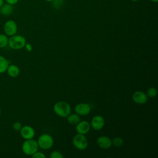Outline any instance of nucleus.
<instances>
[{"mask_svg": "<svg viewBox=\"0 0 158 158\" xmlns=\"http://www.w3.org/2000/svg\"><path fill=\"white\" fill-rule=\"evenodd\" d=\"M55 114L62 118H66L71 113V107L65 101H60L56 102L53 107Z\"/></svg>", "mask_w": 158, "mask_h": 158, "instance_id": "f257e3e1", "label": "nucleus"}, {"mask_svg": "<svg viewBox=\"0 0 158 158\" xmlns=\"http://www.w3.org/2000/svg\"><path fill=\"white\" fill-rule=\"evenodd\" d=\"M38 144L35 139H25L22 146L23 152L27 156H32L38 150Z\"/></svg>", "mask_w": 158, "mask_h": 158, "instance_id": "f03ea898", "label": "nucleus"}, {"mask_svg": "<svg viewBox=\"0 0 158 158\" xmlns=\"http://www.w3.org/2000/svg\"><path fill=\"white\" fill-rule=\"evenodd\" d=\"M27 43L25 37L21 35H14L9 39L8 45L12 49H20L25 47Z\"/></svg>", "mask_w": 158, "mask_h": 158, "instance_id": "7ed1b4c3", "label": "nucleus"}, {"mask_svg": "<svg viewBox=\"0 0 158 158\" xmlns=\"http://www.w3.org/2000/svg\"><path fill=\"white\" fill-rule=\"evenodd\" d=\"M36 141L39 148L44 150L49 149L54 144V139L52 136L48 133L41 135Z\"/></svg>", "mask_w": 158, "mask_h": 158, "instance_id": "20e7f679", "label": "nucleus"}, {"mask_svg": "<svg viewBox=\"0 0 158 158\" xmlns=\"http://www.w3.org/2000/svg\"><path fill=\"white\" fill-rule=\"evenodd\" d=\"M73 146L78 150L83 151L87 148L88 146V141L85 135L78 133L75 135L72 139Z\"/></svg>", "mask_w": 158, "mask_h": 158, "instance_id": "39448f33", "label": "nucleus"}, {"mask_svg": "<svg viewBox=\"0 0 158 158\" xmlns=\"http://www.w3.org/2000/svg\"><path fill=\"white\" fill-rule=\"evenodd\" d=\"M4 31L7 36H12L16 34L17 31V25L13 20H9L4 25Z\"/></svg>", "mask_w": 158, "mask_h": 158, "instance_id": "423d86ee", "label": "nucleus"}, {"mask_svg": "<svg viewBox=\"0 0 158 158\" xmlns=\"http://www.w3.org/2000/svg\"><path fill=\"white\" fill-rule=\"evenodd\" d=\"M105 125V120L103 117L101 115H95L94 116L91 121L90 125L92 128L95 130H101Z\"/></svg>", "mask_w": 158, "mask_h": 158, "instance_id": "0eeeda50", "label": "nucleus"}, {"mask_svg": "<svg viewBox=\"0 0 158 158\" xmlns=\"http://www.w3.org/2000/svg\"><path fill=\"white\" fill-rule=\"evenodd\" d=\"M75 112L79 115L85 116L88 115L91 112L90 106L85 102H81L77 104L75 107Z\"/></svg>", "mask_w": 158, "mask_h": 158, "instance_id": "6e6552de", "label": "nucleus"}, {"mask_svg": "<svg viewBox=\"0 0 158 158\" xmlns=\"http://www.w3.org/2000/svg\"><path fill=\"white\" fill-rule=\"evenodd\" d=\"M20 135L25 139H32L34 138L35 135V130L33 127L29 125L23 126L20 130Z\"/></svg>", "mask_w": 158, "mask_h": 158, "instance_id": "1a4fd4ad", "label": "nucleus"}, {"mask_svg": "<svg viewBox=\"0 0 158 158\" xmlns=\"http://www.w3.org/2000/svg\"><path fill=\"white\" fill-rule=\"evenodd\" d=\"M133 101L139 104H144L147 102L148 96L146 93L141 91H136L132 95Z\"/></svg>", "mask_w": 158, "mask_h": 158, "instance_id": "9d476101", "label": "nucleus"}, {"mask_svg": "<svg viewBox=\"0 0 158 158\" xmlns=\"http://www.w3.org/2000/svg\"><path fill=\"white\" fill-rule=\"evenodd\" d=\"M97 144L102 149H109L112 145V139L107 136H101L97 139Z\"/></svg>", "mask_w": 158, "mask_h": 158, "instance_id": "9b49d317", "label": "nucleus"}, {"mask_svg": "<svg viewBox=\"0 0 158 158\" xmlns=\"http://www.w3.org/2000/svg\"><path fill=\"white\" fill-rule=\"evenodd\" d=\"M91 128L90 123H89L86 120H83L80 121L77 125H76V131L78 133L85 135L88 133Z\"/></svg>", "mask_w": 158, "mask_h": 158, "instance_id": "f8f14e48", "label": "nucleus"}, {"mask_svg": "<svg viewBox=\"0 0 158 158\" xmlns=\"http://www.w3.org/2000/svg\"><path fill=\"white\" fill-rule=\"evenodd\" d=\"M14 9L12 5H10L8 3L3 4L0 7V14L4 16H7L10 15L13 12Z\"/></svg>", "mask_w": 158, "mask_h": 158, "instance_id": "ddd939ff", "label": "nucleus"}, {"mask_svg": "<svg viewBox=\"0 0 158 158\" xmlns=\"http://www.w3.org/2000/svg\"><path fill=\"white\" fill-rule=\"evenodd\" d=\"M7 72L10 77L15 78L19 76L20 73V69L18 66L14 64H11L9 65L7 69Z\"/></svg>", "mask_w": 158, "mask_h": 158, "instance_id": "4468645a", "label": "nucleus"}, {"mask_svg": "<svg viewBox=\"0 0 158 158\" xmlns=\"http://www.w3.org/2000/svg\"><path fill=\"white\" fill-rule=\"evenodd\" d=\"M67 122L73 125H76L81 120L80 117L77 114H70L67 117Z\"/></svg>", "mask_w": 158, "mask_h": 158, "instance_id": "2eb2a0df", "label": "nucleus"}, {"mask_svg": "<svg viewBox=\"0 0 158 158\" xmlns=\"http://www.w3.org/2000/svg\"><path fill=\"white\" fill-rule=\"evenodd\" d=\"M9 65V62L8 60L4 57L0 56V73L6 72Z\"/></svg>", "mask_w": 158, "mask_h": 158, "instance_id": "dca6fc26", "label": "nucleus"}, {"mask_svg": "<svg viewBox=\"0 0 158 158\" xmlns=\"http://www.w3.org/2000/svg\"><path fill=\"white\" fill-rule=\"evenodd\" d=\"M9 38L6 35L0 34V48H2L8 45Z\"/></svg>", "mask_w": 158, "mask_h": 158, "instance_id": "f3484780", "label": "nucleus"}, {"mask_svg": "<svg viewBox=\"0 0 158 158\" xmlns=\"http://www.w3.org/2000/svg\"><path fill=\"white\" fill-rule=\"evenodd\" d=\"M157 89L154 87H150L146 92V94L149 98H154L157 96Z\"/></svg>", "mask_w": 158, "mask_h": 158, "instance_id": "a211bd4d", "label": "nucleus"}, {"mask_svg": "<svg viewBox=\"0 0 158 158\" xmlns=\"http://www.w3.org/2000/svg\"><path fill=\"white\" fill-rule=\"evenodd\" d=\"M112 143L116 147H120L123 144V140L121 137H115L112 140Z\"/></svg>", "mask_w": 158, "mask_h": 158, "instance_id": "6ab92c4d", "label": "nucleus"}, {"mask_svg": "<svg viewBox=\"0 0 158 158\" xmlns=\"http://www.w3.org/2000/svg\"><path fill=\"white\" fill-rule=\"evenodd\" d=\"M51 158H63L64 156L62 154L58 151H54L50 154Z\"/></svg>", "mask_w": 158, "mask_h": 158, "instance_id": "aec40b11", "label": "nucleus"}, {"mask_svg": "<svg viewBox=\"0 0 158 158\" xmlns=\"http://www.w3.org/2000/svg\"><path fill=\"white\" fill-rule=\"evenodd\" d=\"M22 127V123L19 122H15L12 125V128L15 131H20Z\"/></svg>", "mask_w": 158, "mask_h": 158, "instance_id": "412c9836", "label": "nucleus"}, {"mask_svg": "<svg viewBox=\"0 0 158 158\" xmlns=\"http://www.w3.org/2000/svg\"><path fill=\"white\" fill-rule=\"evenodd\" d=\"M31 156L33 158H46V156L44 153L38 151L36 152Z\"/></svg>", "mask_w": 158, "mask_h": 158, "instance_id": "4be33fe9", "label": "nucleus"}, {"mask_svg": "<svg viewBox=\"0 0 158 158\" xmlns=\"http://www.w3.org/2000/svg\"><path fill=\"white\" fill-rule=\"evenodd\" d=\"M6 2L10 4V5H14L15 4H17L19 1V0H6Z\"/></svg>", "mask_w": 158, "mask_h": 158, "instance_id": "5701e85b", "label": "nucleus"}, {"mask_svg": "<svg viewBox=\"0 0 158 158\" xmlns=\"http://www.w3.org/2000/svg\"><path fill=\"white\" fill-rule=\"evenodd\" d=\"M25 47L26 48V49H27V51H30L31 50V49H32L31 45L30 44H28V43H26Z\"/></svg>", "mask_w": 158, "mask_h": 158, "instance_id": "b1692460", "label": "nucleus"}, {"mask_svg": "<svg viewBox=\"0 0 158 158\" xmlns=\"http://www.w3.org/2000/svg\"><path fill=\"white\" fill-rule=\"evenodd\" d=\"M3 4H4V0H0V7L2 6Z\"/></svg>", "mask_w": 158, "mask_h": 158, "instance_id": "393cba45", "label": "nucleus"}, {"mask_svg": "<svg viewBox=\"0 0 158 158\" xmlns=\"http://www.w3.org/2000/svg\"><path fill=\"white\" fill-rule=\"evenodd\" d=\"M151 1H152V2H157V1H158V0H151Z\"/></svg>", "mask_w": 158, "mask_h": 158, "instance_id": "a878e982", "label": "nucleus"}, {"mask_svg": "<svg viewBox=\"0 0 158 158\" xmlns=\"http://www.w3.org/2000/svg\"><path fill=\"white\" fill-rule=\"evenodd\" d=\"M46 1H48V2H52V1H54V0H46Z\"/></svg>", "mask_w": 158, "mask_h": 158, "instance_id": "bb28decb", "label": "nucleus"}, {"mask_svg": "<svg viewBox=\"0 0 158 158\" xmlns=\"http://www.w3.org/2000/svg\"><path fill=\"white\" fill-rule=\"evenodd\" d=\"M131 1H138V0H131Z\"/></svg>", "mask_w": 158, "mask_h": 158, "instance_id": "cd10ccee", "label": "nucleus"}, {"mask_svg": "<svg viewBox=\"0 0 158 158\" xmlns=\"http://www.w3.org/2000/svg\"><path fill=\"white\" fill-rule=\"evenodd\" d=\"M1 109H0V115H1Z\"/></svg>", "mask_w": 158, "mask_h": 158, "instance_id": "c85d7f7f", "label": "nucleus"}]
</instances>
